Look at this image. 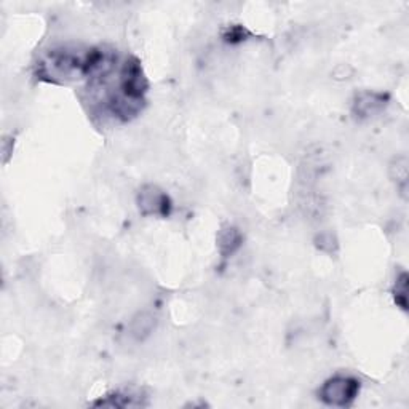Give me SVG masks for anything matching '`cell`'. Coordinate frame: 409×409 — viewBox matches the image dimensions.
<instances>
[{"mask_svg":"<svg viewBox=\"0 0 409 409\" xmlns=\"http://www.w3.org/2000/svg\"><path fill=\"white\" fill-rule=\"evenodd\" d=\"M138 206L144 216H168L171 211L170 197L157 185L147 184L138 194Z\"/></svg>","mask_w":409,"mask_h":409,"instance_id":"obj_2","label":"cell"},{"mask_svg":"<svg viewBox=\"0 0 409 409\" xmlns=\"http://www.w3.org/2000/svg\"><path fill=\"white\" fill-rule=\"evenodd\" d=\"M157 320L151 312H139L136 314L128 325V334L133 337L134 341L143 342L146 337L152 334V331L155 328Z\"/></svg>","mask_w":409,"mask_h":409,"instance_id":"obj_4","label":"cell"},{"mask_svg":"<svg viewBox=\"0 0 409 409\" xmlns=\"http://www.w3.org/2000/svg\"><path fill=\"white\" fill-rule=\"evenodd\" d=\"M390 178L396 183V189L400 190L403 197H406L408 192V157L400 155L394 159L389 168Z\"/></svg>","mask_w":409,"mask_h":409,"instance_id":"obj_6","label":"cell"},{"mask_svg":"<svg viewBox=\"0 0 409 409\" xmlns=\"http://www.w3.org/2000/svg\"><path fill=\"white\" fill-rule=\"evenodd\" d=\"M394 296H395V302H396L398 307L406 310L408 309V275H406V272H403V274H400V277L396 278Z\"/></svg>","mask_w":409,"mask_h":409,"instance_id":"obj_8","label":"cell"},{"mask_svg":"<svg viewBox=\"0 0 409 409\" xmlns=\"http://www.w3.org/2000/svg\"><path fill=\"white\" fill-rule=\"evenodd\" d=\"M242 233H240L238 229L236 227H222L219 233H217V248H219V253L224 256V258H229L232 256L236 251L242 247Z\"/></svg>","mask_w":409,"mask_h":409,"instance_id":"obj_5","label":"cell"},{"mask_svg":"<svg viewBox=\"0 0 409 409\" xmlns=\"http://www.w3.org/2000/svg\"><path fill=\"white\" fill-rule=\"evenodd\" d=\"M96 406H109V408H127V406H141L139 396H134L127 392H117V394L107 395L105 400L95 403Z\"/></svg>","mask_w":409,"mask_h":409,"instance_id":"obj_7","label":"cell"},{"mask_svg":"<svg viewBox=\"0 0 409 409\" xmlns=\"http://www.w3.org/2000/svg\"><path fill=\"white\" fill-rule=\"evenodd\" d=\"M360 392V383L350 376H336L326 380L318 392L320 400L328 406L344 408L355 400Z\"/></svg>","mask_w":409,"mask_h":409,"instance_id":"obj_1","label":"cell"},{"mask_svg":"<svg viewBox=\"0 0 409 409\" xmlns=\"http://www.w3.org/2000/svg\"><path fill=\"white\" fill-rule=\"evenodd\" d=\"M389 105V95L378 91H362L353 101V114L360 118L378 116Z\"/></svg>","mask_w":409,"mask_h":409,"instance_id":"obj_3","label":"cell"}]
</instances>
